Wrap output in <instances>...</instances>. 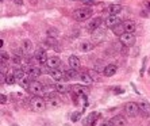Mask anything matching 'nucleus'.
I'll return each mask as SVG.
<instances>
[{"instance_id":"29","label":"nucleus","mask_w":150,"mask_h":126,"mask_svg":"<svg viewBox=\"0 0 150 126\" xmlns=\"http://www.w3.org/2000/svg\"><path fill=\"white\" fill-rule=\"evenodd\" d=\"M6 83L10 84V86H12V84L16 83V79H15V76H14V73H11V75L7 76V80H6Z\"/></svg>"},{"instance_id":"7","label":"nucleus","mask_w":150,"mask_h":126,"mask_svg":"<svg viewBox=\"0 0 150 126\" xmlns=\"http://www.w3.org/2000/svg\"><path fill=\"white\" fill-rule=\"evenodd\" d=\"M28 91H30V92H31L34 96H38L39 94H42V92H44V86H42L39 81L32 80L31 84H30V87H28Z\"/></svg>"},{"instance_id":"18","label":"nucleus","mask_w":150,"mask_h":126,"mask_svg":"<svg viewBox=\"0 0 150 126\" xmlns=\"http://www.w3.org/2000/svg\"><path fill=\"white\" fill-rule=\"evenodd\" d=\"M139 110H141V113H142V115H145V117H150V103L149 102H139Z\"/></svg>"},{"instance_id":"6","label":"nucleus","mask_w":150,"mask_h":126,"mask_svg":"<svg viewBox=\"0 0 150 126\" xmlns=\"http://www.w3.org/2000/svg\"><path fill=\"white\" fill-rule=\"evenodd\" d=\"M103 26V19L102 18H93L92 20H89L87 24V30L91 33H95L97 30H100V27Z\"/></svg>"},{"instance_id":"9","label":"nucleus","mask_w":150,"mask_h":126,"mask_svg":"<svg viewBox=\"0 0 150 126\" xmlns=\"http://www.w3.org/2000/svg\"><path fill=\"white\" fill-rule=\"evenodd\" d=\"M120 23H122V20L119 19L118 15H110L106 19V26L108 29H114V27H116V26H119Z\"/></svg>"},{"instance_id":"30","label":"nucleus","mask_w":150,"mask_h":126,"mask_svg":"<svg viewBox=\"0 0 150 126\" xmlns=\"http://www.w3.org/2000/svg\"><path fill=\"white\" fill-rule=\"evenodd\" d=\"M81 115H83V113H81V111H76L75 114L72 115V121H73V122H76V121H79V119L81 118Z\"/></svg>"},{"instance_id":"17","label":"nucleus","mask_w":150,"mask_h":126,"mask_svg":"<svg viewBox=\"0 0 150 126\" xmlns=\"http://www.w3.org/2000/svg\"><path fill=\"white\" fill-rule=\"evenodd\" d=\"M116 65L115 64H108L104 69H103V75L107 76V77H111V76H114L115 73H116Z\"/></svg>"},{"instance_id":"38","label":"nucleus","mask_w":150,"mask_h":126,"mask_svg":"<svg viewBox=\"0 0 150 126\" xmlns=\"http://www.w3.org/2000/svg\"><path fill=\"white\" fill-rule=\"evenodd\" d=\"M100 126H114V125H112V123H111L110 121H107V122H103Z\"/></svg>"},{"instance_id":"36","label":"nucleus","mask_w":150,"mask_h":126,"mask_svg":"<svg viewBox=\"0 0 150 126\" xmlns=\"http://www.w3.org/2000/svg\"><path fill=\"white\" fill-rule=\"evenodd\" d=\"M6 80H7V77H4V73L1 72V73H0V83L4 84V81H6Z\"/></svg>"},{"instance_id":"24","label":"nucleus","mask_w":150,"mask_h":126,"mask_svg":"<svg viewBox=\"0 0 150 126\" xmlns=\"http://www.w3.org/2000/svg\"><path fill=\"white\" fill-rule=\"evenodd\" d=\"M76 76H80V73H77V71L76 69H68V71H65V79L66 80H71V79H75Z\"/></svg>"},{"instance_id":"32","label":"nucleus","mask_w":150,"mask_h":126,"mask_svg":"<svg viewBox=\"0 0 150 126\" xmlns=\"http://www.w3.org/2000/svg\"><path fill=\"white\" fill-rule=\"evenodd\" d=\"M12 61H14V64H20L22 63V61H23V60H22V57H20V56H14V57H12Z\"/></svg>"},{"instance_id":"4","label":"nucleus","mask_w":150,"mask_h":126,"mask_svg":"<svg viewBox=\"0 0 150 126\" xmlns=\"http://www.w3.org/2000/svg\"><path fill=\"white\" fill-rule=\"evenodd\" d=\"M71 90L75 96H83V98H85L89 94V88L87 86H83V84H72Z\"/></svg>"},{"instance_id":"23","label":"nucleus","mask_w":150,"mask_h":126,"mask_svg":"<svg viewBox=\"0 0 150 126\" xmlns=\"http://www.w3.org/2000/svg\"><path fill=\"white\" fill-rule=\"evenodd\" d=\"M54 88H55V92H58V94H65V92L69 91V87L64 83H57L54 86Z\"/></svg>"},{"instance_id":"3","label":"nucleus","mask_w":150,"mask_h":126,"mask_svg":"<svg viewBox=\"0 0 150 126\" xmlns=\"http://www.w3.org/2000/svg\"><path fill=\"white\" fill-rule=\"evenodd\" d=\"M124 113H126L129 117H138L141 110H139V104L135 102H127L124 104Z\"/></svg>"},{"instance_id":"21","label":"nucleus","mask_w":150,"mask_h":126,"mask_svg":"<svg viewBox=\"0 0 150 126\" xmlns=\"http://www.w3.org/2000/svg\"><path fill=\"white\" fill-rule=\"evenodd\" d=\"M14 76H15V79L16 81H20V80L23 79L24 76H26V72H24L23 68H16V69H14Z\"/></svg>"},{"instance_id":"8","label":"nucleus","mask_w":150,"mask_h":126,"mask_svg":"<svg viewBox=\"0 0 150 126\" xmlns=\"http://www.w3.org/2000/svg\"><path fill=\"white\" fill-rule=\"evenodd\" d=\"M34 58H35V61L38 64H46L48 63V60H49V56L44 49H38L35 56H34Z\"/></svg>"},{"instance_id":"20","label":"nucleus","mask_w":150,"mask_h":126,"mask_svg":"<svg viewBox=\"0 0 150 126\" xmlns=\"http://www.w3.org/2000/svg\"><path fill=\"white\" fill-rule=\"evenodd\" d=\"M79 49H80V52H83V53H88V52H91L92 49H93V43L88 42V41H84V42L80 43Z\"/></svg>"},{"instance_id":"16","label":"nucleus","mask_w":150,"mask_h":126,"mask_svg":"<svg viewBox=\"0 0 150 126\" xmlns=\"http://www.w3.org/2000/svg\"><path fill=\"white\" fill-rule=\"evenodd\" d=\"M68 64H69V67H71L72 69H76V71H77L80 68V58L77 56L72 54V56H69V58H68Z\"/></svg>"},{"instance_id":"10","label":"nucleus","mask_w":150,"mask_h":126,"mask_svg":"<svg viewBox=\"0 0 150 126\" xmlns=\"http://www.w3.org/2000/svg\"><path fill=\"white\" fill-rule=\"evenodd\" d=\"M50 76L53 80L61 83V81L65 79V72H64L62 69H59V68H57V69H50Z\"/></svg>"},{"instance_id":"5","label":"nucleus","mask_w":150,"mask_h":126,"mask_svg":"<svg viewBox=\"0 0 150 126\" xmlns=\"http://www.w3.org/2000/svg\"><path fill=\"white\" fill-rule=\"evenodd\" d=\"M119 42L122 43L123 46H126V47L133 46V45L135 43L134 33H124V34H122V36L119 37Z\"/></svg>"},{"instance_id":"37","label":"nucleus","mask_w":150,"mask_h":126,"mask_svg":"<svg viewBox=\"0 0 150 126\" xmlns=\"http://www.w3.org/2000/svg\"><path fill=\"white\" fill-rule=\"evenodd\" d=\"M14 3H15L16 6H22V4H23V0H14Z\"/></svg>"},{"instance_id":"22","label":"nucleus","mask_w":150,"mask_h":126,"mask_svg":"<svg viewBox=\"0 0 150 126\" xmlns=\"http://www.w3.org/2000/svg\"><path fill=\"white\" fill-rule=\"evenodd\" d=\"M108 11H110V15H118L122 11V6L120 4H111L108 7Z\"/></svg>"},{"instance_id":"33","label":"nucleus","mask_w":150,"mask_h":126,"mask_svg":"<svg viewBox=\"0 0 150 126\" xmlns=\"http://www.w3.org/2000/svg\"><path fill=\"white\" fill-rule=\"evenodd\" d=\"M0 100H1V102H0L1 104H6V103H7V96H6L4 94H1L0 95Z\"/></svg>"},{"instance_id":"26","label":"nucleus","mask_w":150,"mask_h":126,"mask_svg":"<svg viewBox=\"0 0 150 126\" xmlns=\"http://www.w3.org/2000/svg\"><path fill=\"white\" fill-rule=\"evenodd\" d=\"M23 52L24 53H30V52L32 50V43H31V41H28V40H24L23 41Z\"/></svg>"},{"instance_id":"12","label":"nucleus","mask_w":150,"mask_h":126,"mask_svg":"<svg viewBox=\"0 0 150 126\" xmlns=\"http://www.w3.org/2000/svg\"><path fill=\"white\" fill-rule=\"evenodd\" d=\"M46 65H48L49 69H57V68H59V65H61V58L57 57V56H51V57H49Z\"/></svg>"},{"instance_id":"28","label":"nucleus","mask_w":150,"mask_h":126,"mask_svg":"<svg viewBox=\"0 0 150 126\" xmlns=\"http://www.w3.org/2000/svg\"><path fill=\"white\" fill-rule=\"evenodd\" d=\"M45 43L49 45V46H57V41H55V38H51V37H48V38L45 40Z\"/></svg>"},{"instance_id":"15","label":"nucleus","mask_w":150,"mask_h":126,"mask_svg":"<svg viewBox=\"0 0 150 126\" xmlns=\"http://www.w3.org/2000/svg\"><path fill=\"white\" fill-rule=\"evenodd\" d=\"M99 119V113H91L88 115L85 121H84V125L85 126H93L96 123V121Z\"/></svg>"},{"instance_id":"13","label":"nucleus","mask_w":150,"mask_h":126,"mask_svg":"<svg viewBox=\"0 0 150 126\" xmlns=\"http://www.w3.org/2000/svg\"><path fill=\"white\" fill-rule=\"evenodd\" d=\"M46 104H48L49 109H58V107H61L62 103H61V100L57 96H51V98H48Z\"/></svg>"},{"instance_id":"34","label":"nucleus","mask_w":150,"mask_h":126,"mask_svg":"<svg viewBox=\"0 0 150 126\" xmlns=\"http://www.w3.org/2000/svg\"><path fill=\"white\" fill-rule=\"evenodd\" d=\"M7 60H8V54L7 53H4V52H1V63L7 61Z\"/></svg>"},{"instance_id":"27","label":"nucleus","mask_w":150,"mask_h":126,"mask_svg":"<svg viewBox=\"0 0 150 126\" xmlns=\"http://www.w3.org/2000/svg\"><path fill=\"white\" fill-rule=\"evenodd\" d=\"M122 23H123V22H122ZM122 23L119 24V26H116V27L112 29V31H114L116 36H119V37L122 36V34H124V30H123V24Z\"/></svg>"},{"instance_id":"35","label":"nucleus","mask_w":150,"mask_h":126,"mask_svg":"<svg viewBox=\"0 0 150 126\" xmlns=\"http://www.w3.org/2000/svg\"><path fill=\"white\" fill-rule=\"evenodd\" d=\"M81 3H83V4H87V6H91V4L95 3V0H81Z\"/></svg>"},{"instance_id":"25","label":"nucleus","mask_w":150,"mask_h":126,"mask_svg":"<svg viewBox=\"0 0 150 126\" xmlns=\"http://www.w3.org/2000/svg\"><path fill=\"white\" fill-rule=\"evenodd\" d=\"M92 37H93V41H95V42H100V41L104 40V37H106V33L97 30V31L93 33V36H92Z\"/></svg>"},{"instance_id":"31","label":"nucleus","mask_w":150,"mask_h":126,"mask_svg":"<svg viewBox=\"0 0 150 126\" xmlns=\"http://www.w3.org/2000/svg\"><path fill=\"white\" fill-rule=\"evenodd\" d=\"M57 36H58V31H57L55 29H50V30H48V37H51V38H55Z\"/></svg>"},{"instance_id":"14","label":"nucleus","mask_w":150,"mask_h":126,"mask_svg":"<svg viewBox=\"0 0 150 126\" xmlns=\"http://www.w3.org/2000/svg\"><path fill=\"white\" fill-rule=\"evenodd\" d=\"M122 24H123L124 33H134L135 29H137V23H135L134 20H124Z\"/></svg>"},{"instance_id":"1","label":"nucleus","mask_w":150,"mask_h":126,"mask_svg":"<svg viewBox=\"0 0 150 126\" xmlns=\"http://www.w3.org/2000/svg\"><path fill=\"white\" fill-rule=\"evenodd\" d=\"M92 16V8L89 7H81V8H77L75 11L72 12V18L77 22H84V20L89 19Z\"/></svg>"},{"instance_id":"2","label":"nucleus","mask_w":150,"mask_h":126,"mask_svg":"<svg viewBox=\"0 0 150 126\" xmlns=\"http://www.w3.org/2000/svg\"><path fill=\"white\" fill-rule=\"evenodd\" d=\"M30 107H31L32 110L35 111V113H42V111L46 110V100L44 98H41V96H32L30 99Z\"/></svg>"},{"instance_id":"39","label":"nucleus","mask_w":150,"mask_h":126,"mask_svg":"<svg viewBox=\"0 0 150 126\" xmlns=\"http://www.w3.org/2000/svg\"><path fill=\"white\" fill-rule=\"evenodd\" d=\"M12 126H18V125H16V123H14V125H12Z\"/></svg>"},{"instance_id":"11","label":"nucleus","mask_w":150,"mask_h":126,"mask_svg":"<svg viewBox=\"0 0 150 126\" xmlns=\"http://www.w3.org/2000/svg\"><path fill=\"white\" fill-rule=\"evenodd\" d=\"M110 122L112 123L114 126H126L127 119H126L124 115L118 114V115H115V117H112V118L110 119Z\"/></svg>"},{"instance_id":"19","label":"nucleus","mask_w":150,"mask_h":126,"mask_svg":"<svg viewBox=\"0 0 150 126\" xmlns=\"http://www.w3.org/2000/svg\"><path fill=\"white\" fill-rule=\"evenodd\" d=\"M79 79L81 80V81H84L85 84H89V83H93V81H95V79L91 76L89 72H81L79 76Z\"/></svg>"}]
</instances>
